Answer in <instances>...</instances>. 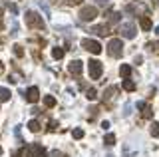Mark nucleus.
I'll list each match as a JSON object with an SVG mask.
<instances>
[{"instance_id": "1", "label": "nucleus", "mask_w": 159, "mask_h": 157, "mask_svg": "<svg viewBox=\"0 0 159 157\" xmlns=\"http://www.w3.org/2000/svg\"><path fill=\"white\" fill-rule=\"evenodd\" d=\"M121 52H123V42H121L119 38H113L110 40V44H107V54L113 58H119Z\"/></svg>"}, {"instance_id": "2", "label": "nucleus", "mask_w": 159, "mask_h": 157, "mask_svg": "<svg viewBox=\"0 0 159 157\" xmlns=\"http://www.w3.org/2000/svg\"><path fill=\"white\" fill-rule=\"evenodd\" d=\"M87 70H90V78H92V80H100L101 74H103V66H101V62H97V60H90Z\"/></svg>"}, {"instance_id": "3", "label": "nucleus", "mask_w": 159, "mask_h": 157, "mask_svg": "<svg viewBox=\"0 0 159 157\" xmlns=\"http://www.w3.org/2000/svg\"><path fill=\"white\" fill-rule=\"evenodd\" d=\"M96 16H97L96 6H84V8L80 10V18H82L84 22H92V20H96Z\"/></svg>"}, {"instance_id": "4", "label": "nucleus", "mask_w": 159, "mask_h": 157, "mask_svg": "<svg viewBox=\"0 0 159 157\" xmlns=\"http://www.w3.org/2000/svg\"><path fill=\"white\" fill-rule=\"evenodd\" d=\"M26 24L30 28H44L42 16H38L36 12H26Z\"/></svg>"}, {"instance_id": "5", "label": "nucleus", "mask_w": 159, "mask_h": 157, "mask_svg": "<svg viewBox=\"0 0 159 157\" xmlns=\"http://www.w3.org/2000/svg\"><path fill=\"white\" fill-rule=\"evenodd\" d=\"M26 155L28 157H46V149H44L40 143H32V145L26 149Z\"/></svg>"}, {"instance_id": "6", "label": "nucleus", "mask_w": 159, "mask_h": 157, "mask_svg": "<svg viewBox=\"0 0 159 157\" xmlns=\"http://www.w3.org/2000/svg\"><path fill=\"white\" fill-rule=\"evenodd\" d=\"M82 46L86 48L87 52H92V54H100V52H101L100 42H96V40H87V38H84V40H82Z\"/></svg>"}, {"instance_id": "7", "label": "nucleus", "mask_w": 159, "mask_h": 157, "mask_svg": "<svg viewBox=\"0 0 159 157\" xmlns=\"http://www.w3.org/2000/svg\"><path fill=\"white\" fill-rule=\"evenodd\" d=\"M119 32H121V36L123 38H127V40H131V38H135V26L133 24H121L119 26Z\"/></svg>"}, {"instance_id": "8", "label": "nucleus", "mask_w": 159, "mask_h": 157, "mask_svg": "<svg viewBox=\"0 0 159 157\" xmlns=\"http://www.w3.org/2000/svg\"><path fill=\"white\" fill-rule=\"evenodd\" d=\"M26 100H28L30 104H36V101L40 100V90L36 86H32L28 91H26Z\"/></svg>"}, {"instance_id": "9", "label": "nucleus", "mask_w": 159, "mask_h": 157, "mask_svg": "<svg viewBox=\"0 0 159 157\" xmlns=\"http://www.w3.org/2000/svg\"><path fill=\"white\" fill-rule=\"evenodd\" d=\"M137 110H141V115H143V117H151V115H153L151 107L145 104V101H137Z\"/></svg>"}, {"instance_id": "10", "label": "nucleus", "mask_w": 159, "mask_h": 157, "mask_svg": "<svg viewBox=\"0 0 159 157\" xmlns=\"http://www.w3.org/2000/svg\"><path fill=\"white\" fill-rule=\"evenodd\" d=\"M92 32H96L97 36H106V34H110V26L107 24H100V26H94Z\"/></svg>"}, {"instance_id": "11", "label": "nucleus", "mask_w": 159, "mask_h": 157, "mask_svg": "<svg viewBox=\"0 0 159 157\" xmlns=\"http://www.w3.org/2000/svg\"><path fill=\"white\" fill-rule=\"evenodd\" d=\"M139 26H141V30L149 32L151 26H153V24H151V18H149V16H141V18H139Z\"/></svg>"}, {"instance_id": "12", "label": "nucleus", "mask_w": 159, "mask_h": 157, "mask_svg": "<svg viewBox=\"0 0 159 157\" xmlns=\"http://www.w3.org/2000/svg\"><path fill=\"white\" fill-rule=\"evenodd\" d=\"M70 72H72L74 76H80V74H82V62H80V60L72 62L70 64Z\"/></svg>"}, {"instance_id": "13", "label": "nucleus", "mask_w": 159, "mask_h": 157, "mask_svg": "<svg viewBox=\"0 0 159 157\" xmlns=\"http://www.w3.org/2000/svg\"><path fill=\"white\" fill-rule=\"evenodd\" d=\"M121 88H123L126 91H133V90H135V82H131V80H123Z\"/></svg>"}, {"instance_id": "14", "label": "nucleus", "mask_w": 159, "mask_h": 157, "mask_svg": "<svg viewBox=\"0 0 159 157\" xmlns=\"http://www.w3.org/2000/svg\"><path fill=\"white\" fill-rule=\"evenodd\" d=\"M44 105H46V107H54V105H56V98H54V95H46V98H44Z\"/></svg>"}, {"instance_id": "15", "label": "nucleus", "mask_w": 159, "mask_h": 157, "mask_svg": "<svg viewBox=\"0 0 159 157\" xmlns=\"http://www.w3.org/2000/svg\"><path fill=\"white\" fill-rule=\"evenodd\" d=\"M119 74L123 78H129V74H131V68L127 66V64H121V68H119Z\"/></svg>"}, {"instance_id": "16", "label": "nucleus", "mask_w": 159, "mask_h": 157, "mask_svg": "<svg viewBox=\"0 0 159 157\" xmlns=\"http://www.w3.org/2000/svg\"><path fill=\"white\" fill-rule=\"evenodd\" d=\"M6 100H10V90L0 88V101H6Z\"/></svg>"}, {"instance_id": "17", "label": "nucleus", "mask_w": 159, "mask_h": 157, "mask_svg": "<svg viewBox=\"0 0 159 157\" xmlns=\"http://www.w3.org/2000/svg\"><path fill=\"white\" fill-rule=\"evenodd\" d=\"M103 143H106V145H116V135H113V133H107L106 137H103Z\"/></svg>"}, {"instance_id": "18", "label": "nucleus", "mask_w": 159, "mask_h": 157, "mask_svg": "<svg viewBox=\"0 0 159 157\" xmlns=\"http://www.w3.org/2000/svg\"><path fill=\"white\" fill-rule=\"evenodd\" d=\"M52 56L56 58V60H60V58H64V50H62V48H58V46H56V48L52 50Z\"/></svg>"}, {"instance_id": "19", "label": "nucleus", "mask_w": 159, "mask_h": 157, "mask_svg": "<svg viewBox=\"0 0 159 157\" xmlns=\"http://www.w3.org/2000/svg\"><path fill=\"white\" fill-rule=\"evenodd\" d=\"M151 135H153V137H159V123L157 121H153V123H151Z\"/></svg>"}, {"instance_id": "20", "label": "nucleus", "mask_w": 159, "mask_h": 157, "mask_svg": "<svg viewBox=\"0 0 159 157\" xmlns=\"http://www.w3.org/2000/svg\"><path fill=\"white\" fill-rule=\"evenodd\" d=\"M86 98H87V100H96V98H97V91H96V88H90V90L86 91Z\"/></svg>"}, {"instance_id": "21", "label": "nucleus", "mask_w": 159, "mask_h": 157, "mask_svg": "<svg viewBox=\"0 0 159 157\" xmlns=\"http://www.w3.org/2000/svg\"><path fill=\"white\" fill-rule=\"evenodd\" d=\"M28 129H30V131H34V133H36V131H38V129H40V123H38V121H36V119H32V121H30V123H28Z\"/></svg>"}, {"instance_id": "22", "label": "nucleus", "mask_w": 159, "mask_h": 157, "mask_svg": "<svg viewBox=\"0 0 159 157\" xmlns=\"http://www.w3.org/2000/svg\"><path fill=\"white\" fill-rule=\"evenodd\" d=\"M74 137H76V139H82L84 137V129L76 127V129H74Z\"/></svg>"}, {"instance_id": "23", "label": "nucleus", "mask_w": 159, "mask_h": 157, "mask_svg": "<svg viewBox=\"0 0 159 157\" xmlns=\"http://www.w3.org/2000/svg\"><path fill=\"white\" fill-rule=\"evenodd\" d=\"M14 54H16L18 58L24 56V50H22V46H18V44H16V46H14Z\"/></svg>"}, {"instance_id": "24", "label": "nucleus", "mask_w": 159, "mask_h": 157, "mask_svg": "<svg viewBox=\"0 0 159 157\" xmlns=\"http://www.w3.org/2000/svg\"><path fill=\"white\" fill-rule=\"evenodd\" d=\"M119 16H121V14H117V12H113V14H111V22H117V20H119Z\"/></svg>"}, {"instance_id": "25", "label": "nucleus", "mask_w": 159, "mask_h": 157, "mask_svg": "<svg viewBox=\"0 0 159 157\" xmlns=\"http://www.w3.org/2000/svg\"><path fill=\"white\" fill-rule=\"evenodd\" d=\"M80 2H82V0H68V4H70V6H76V4H80Z\"/></svg>"}, {"instance_id": "26", "label": "nucleus", "mask_w": 159, "mask_h": 157, "mask_svg": "<svg viewBox=\"0 0 159 157\" xmlns=\"http://www.w3.org/2000/svg\"><path fill=\"white\" fill-rule=\"evenodd\" d=\"M48 129H50V131H54V129H56V121H50V127Z\"/></svg>"}, {"instance_id": "27", "label": "nucleus", "mask_w": 159, "mask_h": 157, "mask_svg": "<svg viewBox=\"0 0 159 157\" xmlns=\"http://www.w3.org/2000/svg\"><path fill=\"white\" fill-rule=\"evenodd\" d=\"M8 8H10V12H14V14H16V10H18L14 4H8Z\"/></svg>"}, {"instance_id": "28", "label": "nucleus", "mask_w": 159, "mask_h": 157, "mask_svg": "<svg viewBox=\"0 0 159 157\" xmlns=\"http://www.w3.org/2000/svg\"><path fill=\"white\" fill-rule=\"evenodd\" d=\"M97 4H100V6H106V4H107V0H97Z\"/></svg>"}, {"instance_id": "29", "label": "nucleus", "mask_w": 159, "mask_h": 157, "mask_svg": "<svg viewBox=\"0 0 159 157\" xmlns=\"http://www.w3.org/2000/svg\"><path fill=\"white\" fill-rule=\"evenodd\" d=\"M12 157H22V151H14V155Z\"/></svg>"}, {"instance_id": "30", "label": "nucleus", "mask_w": 159, "mask_h": 157, "mask_svg": "<svg viewBox=\"0 0 159 157\" xmlns=\"http://www.w3.org/2000/svg\"><path fill=\"white\" fill-rule=\"evenodd\" d=\"M151 48H159V42H155V44H149Z\"/></svg>"}, {"instance_id": "31", "label": "nucleus", "mask_w": 159, "mask_h": 157, "mask_svg": "<svg viewBox=\"0 0 159 157\" xmlns=\"http://www.w3.org/2000/svg\"><path fill=\"white\" fill-rule=\"evenodd\" d=\"M155 34H157V36H159V26H157V28H155Z\"/></svg>"}, {"instance_id": "32", "label": "nucleus", "mask_w": 159, "mask_h": 157, "mask_svg": "<svg viewBox=\"0 0 159 157\" xmlns=\"http://www.w3.org/2000/svg\"><path fill=\"white\" fill-rule=\"evenodd\" d=\"M0 155H2V147H0Z\"/></svg>"}, {"instance_id": "33", "label": "nucleus", "mask_w": 159, "mask_h": 157, "mask_svg": "<svg viewBox=\"0 0 159 157\" xmlns=\"http://www.w3.org/2000/svg\"><path fill=\"white\" fill-rule=\"evenodd\" d=\"M107 157H113V155H107Z\"/></svg>"}, {"instance_id": "34", "label": "nucleus", "mask_w": 159, "mask_h": 157, "mask_svg": "<svg viewBox=\"0 0 159 157\" xmlns=\"http://www.w3.org/2000/svg\"><path fill=\"white\" fill-rule=\"evenodd\" d=\"M64 157H66V155H64Z\"/></svg>"}]
</instances>
